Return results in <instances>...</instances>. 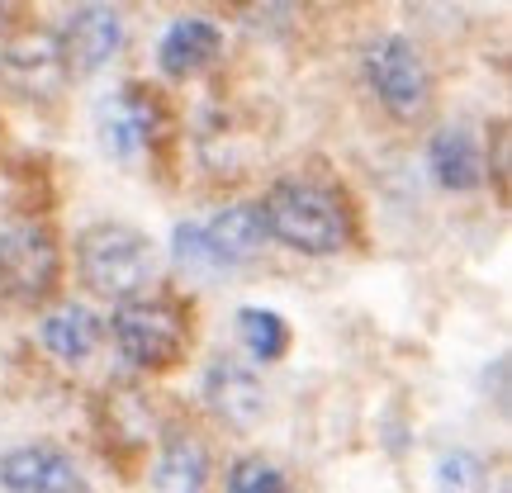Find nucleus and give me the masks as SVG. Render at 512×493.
<instances>
[{
  "instance_id": "nucleus-17",
  "label": "nucleus",
  "mask_w": 512,
  "mask_h": 493,
  "mask_svg": "<svg viewBox=\"0 0 512 493\" xmlns=\"http://www.w3.org/2000/svg\"><path fill=\"white\" fill-rule=\"evenodd\" d=\"M228 493H290V479L266 456H242L228 470Z\"/></svg>"
},
{
  "instance_id": "nucleus-10",
  "label": "nucleus",
  "mask_w": 512,
  "mask_h": 493,
  "mask_svg": "<svg viewBox=\"0 0 512 493\" xmlns=\"http://www.w3.org/2000/svg\"><path fill=\"white\" fill-rule=\"evenodd\" d=\"M200 242H204V256H209V271L252 261V256L271 242L266 238L261 204H228V209H219L214 219L200 223Z\"/></svg>"
},
{
  "instance_id": "nucleus-12",
  "label": "nucleus",
  "mask_w": 512,
  "mask_h": 493,
  "mask_svg": "<svg viewBox=\"0 0 512 493\" xmlns=\"http://www.w3.org/2000/svg\"><path fill=\"white\" fill-rule=\"evenodd\" d=\"M219 53H223V34H219V24L204 15L176 19L162 34V43H157V62H162L166 76H195Z\"/></svg>"
},
{
  "instance_id": "nucleus-8",
  "label": "nucleus",
  "mask_w": 512,
  "mask_h": 493,
  "mask_svg": "<svg viewBox=\"0 0 512 493\" xmlns=\"http://www.w3.org/2000/svg\"><path fill=\"white\" fill-rule=\"evenodd\" d=\"M0 484L10 493H86V479L62 446L34 441L0 456Z\"/></svg>"
},
{
  "instance_id": "nucleus-6",
  "label": "nucleus",
  "mask_w": 512,
  "mask_h": 493,
  "mask_svg": "<svg viewBox=\"0 0 512 493\" xmlns=\"http://www.w3.org/2000/svg\"><path fill=\"white\" fill-rule=\"evenodd\" d=\"M366 76L384 114H394L403 124L422 119L432 105V72H427L418 48L399 34H384L366 48Z\"/></svg>"
},
{
  "instance_id": "nucleus-4",
  "label": "nucleus",
  "mask_w": 512,
  "mask_h": 493,
  "mask_svg": "<svg viewBox=\"0 0 512 493\" xmlns=\"http://www.w3.org/2000/svg\"><path fill=\"white\" fill-rule=\"evenodd\" d=\"M62 280V247L43 219H19L0 233V294L15 304L53 299Z\"/></svg>"
},
{
  "instance_id": "nucleus-13",
  "label": "nucleus",
  "mask_w": 512,
  "mask_h": 493,
  "mask_svg": "<svg viewBox=\"0 0 512 493\" xmlns=\"http://www.w3.org/2000/svg\"><path fill=\"white\" fill-rule=\"evenodd\" d=\"M152 489L157 493H209V451L195 432H166L157 465H152Z\"/></svg>"
},
{
  "instance_id": "nucleus-19",
  "label": "nucleus",
  "mask_w": 512,
  "mask_h": 493,
  "mask_svg": "<svg viewBox=\"0 0 512 493\" xmlns=\"http://www.w3.org/2000/svg\"><path fill=\"white\" fill-rule=\"evenodd\" d=\"M494 181H498V195L508 200V124L503 119L494 124Z\"/></svg>"
},
{
  "instance_id": "nucleus-2",
  "label": "nucleus",
  "mask_w": 512,
  "mask_h": 493,
  "mask_svg": "<svg viewBox=\"0 0 512 493\" xmlns=\"http://www.w3.org/2000/svg\"><path fill=\"white\" fill-rule=\"evenodd\" d=\"M76 275L100 299H114V304L143 299V290L157 275V247L147 233L128 228V223L100 219L81 228V238H76Z\"/></svg>"
},
{
  "instance_id": "nucleus-15",
  "label": "nucleus",
  "mask_w": 512,
  "mask_h": 493,
  "mask_svg": "<svg viewBox=\"0 0 512 493\" xmlns=\"http://www.w3.org/2000/svg\"><path fill=\"white\" fill-rule=\"evenodd\" d=\"M38 342H43L48 356L76 366V361H86V356L100 347V318L86 313L81 304H62V309H53L38 323Z\"/></svg>"
},
{
  "instance_id": "nucleus-1",
  "label": "nucleus",
  "mask_w": 512,
  "mask_h": 493,
  "mask_svg": "<svg viewBox=\"0 0 512 493\" xmlns=\"http://www.w3.org/2000/svg\"><path fill=\"white\" fill-rule=\"evenodd\" d=\"M261 219H266V238L304 256H337L356 238V214L347 195L309 176L275 181L261 200Z\"/></svg>"
},
{
  "instance_id": "nucleus-20",
  "label": "nucleus",
  "mask_w": 512,
  "mask_h": 493,
  "mask_svg": "<svg viewBox=\"0 0 512 493\" xmlns=\"http://www.w3.org/2000/svg\"><path fill=\"white\" fill-rule=\"evenodd\" d=\"M5 19H10V10H5V5H0V29H5Z\"/></svg>"
},
{
  "instance_id": "nucleus-14",
  "label": "nucleus",
  "mask_w": 512,
  "mask_h": 493,
  "mask_svg": "<svg viewBox=\"0 0 512 493\" xmlns=\"http://www.w3.org/2000/svg\"><path fill=\"white\" fill-rule=\"evenodd\" d=\"M427 166H432V176H437L441 190H479L484 181V152H479L475 133L470 128H441L437 138L427 143Z\"/></svg>"
},
{
  "instance_id": "nucleus-5",
  "label": "nucleus",
  "mask_w": 512,
  "mask_h": 493,
  "mask_svg": "<svg viewBox=\"0 0 512 493\" xmlns=\"http://www.w3.org/2000/svg\"><path fill=\"white\" fill-rule=\"evenodd\" d=\"M95 124H100L105 152L119 157V162H128V157L152 152V147H162L166 138H171V105L162 100L157 86H147V81H124L119 91H110L100 100Z\"/></svg>"
},
{
  "instance_id": "nucleus-18",
  "label": "nucleus",
  "mask_w": 512,
  "mask_h": 493,
  "mask_svg": "<svg viewBox=\"0 0 512 493\" xmlns=\"http://www.w3.org/2000/svg\"><path fill=\"white\" fill-rule=\"evenodd\" d=\"M437 493H484V465L470 451H451L437 465Z\"/></svg>"
},
{
  "instance_id": "nucleus-11",
  "label": "nucleus",
  "mask_w": 512,
  "mask_h": 493,
  "mask_svg": "<svg viewBox=\"0 0 512 493\" xmlns=\"http://www.w3.org/2000/svg\"><path fill=\"white\" fill-rule=\"evenodd\" d=\"M204 403L228 427H252L266 413V389H261V375L252 366H242L233 356H219L204 370Z\"/></svg>"
},
{
  "instance_id": "nucleus-9",
  "label": "nucleus",
  "mask_w": 512,
  "mask_h": 493,
  "mask_svg": "<svg viewBox=\"0 0 512 493\" xmlns=\"http://www.w3.org/2000/svg\"><path fill=\"white\" fill-rule=\"evenodd\" d=\"M67 81L53 34H19L0 48V86L19 100H43Z\"/></svg>"
},
{
  "instance_id": "nucleus-16",
  "label": "nucleus",
  "mask_w": 512,
  "mask_h": 493,
  "mask_svg": "<svg viewBox=\"0 0 512 493\" xmlns=\"http://www.w3.org/2000/svg\"><path fill=\"white\" fill-rule=\"evenodd\" d=\"M238 337H242V347L252 351V361H261V366H271V361H280L290 351V323L275 309H242Z\"/></svg>"
},
{
  "instance_id": "nucleus-3",
  "label": "nucleus",
  "mask_w": 512,
  "mask_h": 493,
  "mask_svg": "<svg viewBox=\"0 0 512 493\" xmlns=\"http://www.w3.org/2000/svg\"><path fill=\"white\" fill-rule=\"evenodd\" d=\"M110 332L128 366L162 375V370L181 366L190 351V309L166 294H143V299H128L114 309Z\"/></svg>"
},
{
  "instance_id": "nucleus-7",
  "label": "nucleus",
  "mask_w": 512,
  "mask_h": 493,
  "mask_svg": "<svg viewBox=\"0 0 512 493\" xmlns=\"http://www.w3.org/2000/svg\"><path fill=\"white\" fill-rule=\"evenodd\" d=\"M124 43V19L110 5H76L62 34H57V57L67 76H91L100 72Z\"/></svg>"
}]
</instances>
